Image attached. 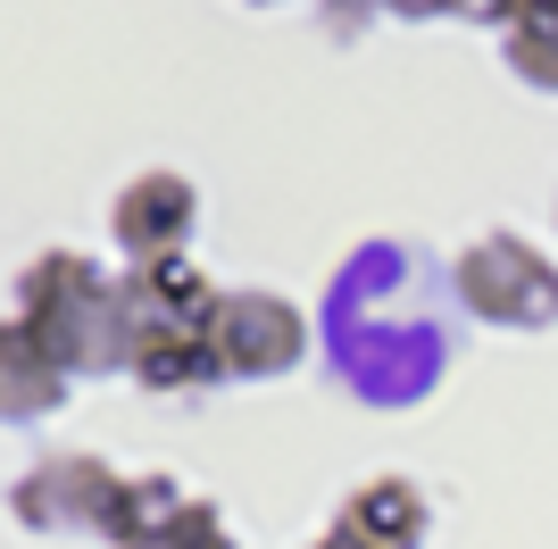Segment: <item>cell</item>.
<instances>
[{
  "instance_id": "obj_1",
  "label": "cell",
  "mask_w": 558,
  "mask_h": 549,
  "mask_svg": "<svg viewBox=\"0 0 558 549\" xmlns=\"http://www.w3.org/2000/svg\"><path fill=\"white\" fill-rule=\"evenodd\" d=\"M25 333L68 366L75 383L84 375H125V300H117V274L75 242H50L17 267V308Z\"/></svg>"
},
{
  "instance_id": "obj_2",
  "label": "cell",
  "mask_w": 558,
  "mask_h": 549,
  "mask_svg": "<svg viewBox=\"0 0 558 549\" xmlns=\"http://www.w3.org/2000/svg\"><path fill=\"white\" fill-rule=\"evenodd\" d=\"M209 358H217V383H276L308 358V317L292 292H267V283H233L217 292V317H209Z\"/></svg>"
},
{
  "instance_id": "obj_3",
  "label": "cell",
  "mask_w": 558,
  "mask_h": 549,
  "mask_svg": "<svg viewBox=\"0 0 558 549\" xmlns=\"http://www.w3.org/2000/svg\"><path fill=\"white\" fill-rule=\"evenodd\" d=\"M459 300L500 333H550L558 325V258H542L525 233H484L459 258Z\"/></svg>"
},
{
  "instance_id": "obj_4",
  "label": "cell",
  "mask_w": 558,
  "mask_h": 549,
  "mask_svg": "<svg viewBox=\"0 0 558 549\" xmlns=\"http://www.w3.org/2000/svg\"><path fill=\"white\" fill-rule=\"evenodd\" d=\"M192 233H201V183L184 167H142V175L117 183L109 200V242L125 267H159V258H192Z\"/></svg>"
},
{
  "instance_id": "obj_5",
  "label": "cell",
  "mask_w": 558,
  "mask_h": 549,
  "mask_svg": "<svg viewBox=\"0 0 558 549\" xmlns=\"http://www.w3.org/2000/svg\"><path fill=\"white\" fill-rule=\"evenodd\" d=\"M117 491H125V475H117L109 457L59 450V457H43V466L9 491V516H17L25 533H84V541H109Z\"/></svg>"
},
{
  "instance_id": "obj_6",
  "label": "cell",
  "mask_w": 558,
  "mask_h": 549,
  "mask_svg": "<svg viewBox=\"0 0 558 549\" xmlns=\"http://www.w3.org/2000/svg\"><path fill=\"white\" fill-rule=\"evenodd\" d=\"M68 400L75 375L25 333V317H0V425H50Z\"/></svg>"
},
{
  "instance_id": "obj_7",
  "label": "cell",
  "mask_w": 558,
  "mask_h": 549,
  "mask_svg": "<svg viewBox=\"0 0 558 549\" xmlns=\"http://www.w3.org/2000/svg\"><path fill=\"white\" fill-rule=\"evenodd\" d=\"M217 292H226V283H209L192 258H159V267H125V274H117L125 333H134V325H209Z\"/></svg>"
},
{
  "instance_id": "obj_8",
  "label": "cell",
  "mask_w": 558,
  "mask_h": 549,
  "mask_svg": "<svg viewBox=\"0 0 558 549\" xmlns=\"http://www.w3.org/2000/svg\"><path fill=\"white\" fill-rule=\"evenodd\" d=\"M333 525H350L359 541H375V549H425L434 508H425V483H409V475H367V483L342 500V516H333Z\"/></svg>"
},
{
  "instance_id": "obj_9",
  "label": "cell",
  "mask_w": 558,
  "mask_h": 549,
  "mask_svg": "<svg viewBox=\"0 0 558 549\" xmlns=\"http://www.w3.org/2000/svg\"><path fill=\"white\" fill-rule=\"evenodd\" d=\"M500 59L525 91H550L558 100V0H525V17L500 34Z\"/></svg>"
},
{
  "instance_id": "obj_10",
  "label": "cell",
  "mask_w": 558,
  "mask_h": 549,
  "mask_svg": "<svg viewBox=\"0 0 558 549\" xmlns=\"http://www.w3.org/2000/svg\"><path fill=\"white\" fill-rule=\"evenodd\" d=\"M175 508H184V483H175V475H125L117 516H109V549H142Z\"/></svg>"
},
{
  "instance_id": "obj_11",
  "label": "cell",
  "mask_w": 558,
  "mask_h": 549,
  "mask_svg": "<svg viewBox=\"0 0 558 549\" xmlns=\"http://www.w3.org/2000/svg\"><path fill=\"white\" fill-rule=\"evenodd\" d=\"M142 549H242V541L226 533V508H217V500L184 491V508H175V516H167V525L150 533Z\"/></svg>"
},
{
  "instance_id": "obj_12",
  "label": "cell",
  "mask_w": 558,
  "mask_h": 549,
  "mask_svg": "<svg viewBox=\"0 0 558 549\" xmlns=\"http://www.w3.org/2000/svg\"><path fill=\"white\" fill-rule=\"evenodd\" d=\"M450 17H466V25H492V34H509V25L525 17V0H459Z\"/></svg>"
},
{
  "instance_id": "obj_13",
  "label": "cell",
  "mask_w": 558,
  "mask_h": 549,
  "mask_svg": "<svg viewBox=\"0 0 558 549\" xmlns=\"http://www.w3.org/2000/svg\"><path fill=\"white\" fill-rule=\"evenodd\" d=\"M375 9H384V17H409V25H425V17H450L459 0H375Z\"/></svg>"
},
{
  "instance_id": "obj_14",
  "label": "cell",
  "mask_w": 558,
  "mask_h": 549,
  "mask_svg": "<svg viewBox=\"0 0 558 549\" xmlns=\"http://www.w3.org/2000/svg\"><path fill=\"white\" fill-rule=\"evenodd\" d=\"M308 549H375V541H359V533H350V525H326V533H317V541H308Z\"/></svg>"
},
{
  "instance_id": "obj_15",
  "label": "cell",
  "mask_w": 558,
  "mask_h": 549,
  "mask_svg": "<svg viewBox=\"0 0 558 549\" xmlns=\"http://www.w3.org/2000/svg\"><path fill=\"white\" fill-rule=\"evenodd\" d=\"M251 9H276V0H251Z\"/></svg>"
},
{
  "instance_id": "obj_16",
  "label": "cell",
  "mask_w": 558,
  "mask_h": 549,
  "mask_svg": "<svg viewBox=\"0 0 558 549\" xmlns=\"http://www.w3.org/2000/svg\"><path fill=\"white\" fill-rule=\"evenodd\" d=\"M317 9H342V0H317Z\"/></svg>"
},
{
  "instance_id": "obj_17",
  "label": "cell",
  "mask_w": 558,
  "mask_h": 549,
  "mask_svg": "<svg viewBox=\"0 0 558 549\" xmlns=\"http://www.w3.org/2000/svg\"><path fill=\"white\" fill-rule=\"evenodd\" d=\"M550 208H558V200H550Z\"/></svg>"
}]
</instances>
